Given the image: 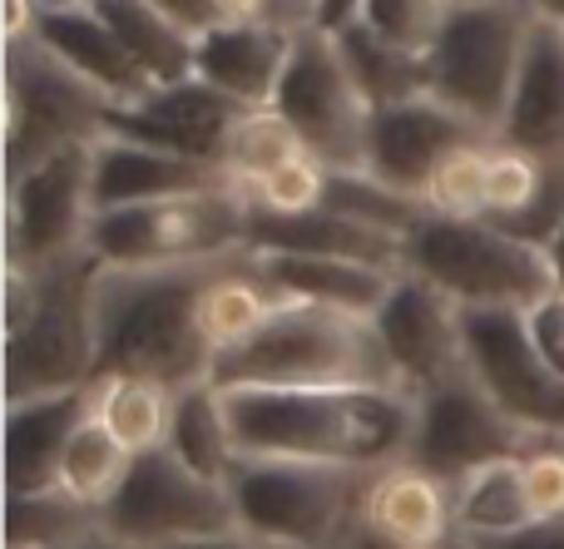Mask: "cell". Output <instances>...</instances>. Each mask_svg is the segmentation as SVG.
Segmentation results:
<instances>
[{"label": "cell", "mask_w": 564, "mask_h": 549, "mask_svg": "<svg viewBox=\"0 0 564 549\" xmlns=\"http://www.w3.org/2000/svg\"><path fill=\"white\" fill-rule=\"evenodd\" d=\"M224 411L238 455L377 471L406 455L416 396L401 386H228Z\"/></svg>", "instance_id": "obj_1"}, {"label": "cell", "mask_w": 564, "mask_h": 549, "mask_svg": "<svg viewBox=\"0 0 564 549\" xmlns=\"http://www.w3.org/2000/svg\"><path fill=\"white\" fill-rule=\"evenodd\" d=\"M6 178L69 144H89L109 129V99L85 75L50 55L40 40L6 45Z\"/></svg>", "instance_id": "obj_9"}, {"label": "cell", "mask_w": 564, "mask_h": 549, "mask_svg": "<svg viewBox=\"0 0 564 549\" xmlns=\"http://www.w3.org/2000/svg\"><path fill=\"white\" fill-rule=\"evenodd\" d=\"M490 144L496 139H476V144L456 149L446 164L431 174L426 194V213L441 218H486V164H490Z\"/></svg>", "instance_id": "obj_36"}, {"label": "cell", "mask_w": 564, "mask_h": 549, "mask_svg": "<svg viewBox=\"0 0 564 549\" xmlns=\"http://www.w3.org/2000/svg\"><path fill=\"white\" fill-rule=\"evenodd\" d=\"M351 15L377 30L381 40H391L397 50L426 59L451 20V0H361Z\"/></svg>", "instance_id": "obj_37"}, {"label": "cell", "mask_w": 564, "mask_h": 549, "mask_svg": "<svg viewBox=\"0 0 564 549\" xmlns=\"http://www.w3.org/2000/svg\"><path fill=\"white\" fill-rule=\"evenodd\" d=\"M208 382L228 392V386H401V376L371 317L317 303H282L243 347L218 356Z\"/></svg>", "instance_id": "obj_4"}, {"label": "cell", "mask_w": 564, "mask_h": 549, "mask_svg": "<svg viewBox=\"0 0 564 549\" xmlns=\"http://www.w3.org/2000/svg\"><path fill=\"white\" fill-rule=\"evenodd\" d=\"M476 139H496L476 129L466 114L441 105L436 95L406 99V105L371 109V134H367V168L387 178L401 194H426L431 174L446 164L456 149L476 144Z\"/></svg>", "instance_id": "obj_17"}, {"label": "cell", "mask_w": 564, "mask_h": 549, "mask_svg": "<svg viewBox=\"0 0 564 549\" xmlns=\"http://www.w3.org/2000/svg\"><path fill=\"white\" fill-rule=\"evenodd\" d=\"M377 337L411 396L466 372V307L416 273H397L387 303L377 307Z\"/></svg>", "instance_id": "obj_16"}, {"label": "cell", "mask_w": 564, "mask_h": 549, "mask_svg": "<svg viewBox=\"0 0 564 549\" xmlns=\"http://www.w3.org/2000/svg\"><path fill=\"white\" fill-rule=\"evenodd\" d=\"M218 20H288V25H297V20L282 10V0H214Z\"/></svg>", "instance_id": "obj_44"}, {"label": "cell", "mask_w": 564, "mask_h": 549, "mask_svg": "<svg viewBox=\"0 0 564 549\" xmlns=\"http://www.w3.org/2000/svg\"><path fill=\"white\" fill-rule=\"evenodd\" d=\"M327 178H332V168L322 164V158L297 154V158H288V164H278L268 178H258V184L248 188V198H253V208H263V213H312V208L327 204Z\"/></svg>", "instance_id": "obj_39"}, {"label": "cell", "mask_w": 564, "mask_h": 549, "mask_svg": "<svg viewBox=\"0 0 564 549\" xmlns=\"http://www.w3.org/2000/svg\"><path fill=\"white\" fill-rule=\"evenodd\" d=\"M234 257V253H228ZM228 257L169 267H105L95 287L99 376H154L178 392L214 376V347L198 327V297Z\"/></svg>", "instance_id": "obj_2"}, {"label": "cell", "mask_w": 564, "mask_h": 549, "mask_svg": "<svg viewBox=\"0 0 564 549\" xmlns=\"http://www.w3.org/2000/svg\"><path fill=\"white\" fill-rule=\"evenodd\" d=\"M89 416V386L6 402V495L55 491L69 436Z\"/></svg>", "instance_id": "obj_23"}, {"label": "cell", "mask_w": 564, "mask_h": 549, "mask_svg": "<svg viewBox=\"0 0 564 549\" xmlns=\"http://www.w3.org/2000/svg\"><path fill=\"white\" fill-rule=\"evenodd\" d=\"M535 441L540 436H530L466 366V372L416 392V426H411L406 461L426 465L431 475L456 485L476 465L525 455Z\"/></svg>", "instance_id": "obj_13"}, {"label": "cell", "mask_w": 564, "mask_h": 549, "mask_svg": "<svg viewBox=\"0 0 564 549\" xmlns=\"http://www.w3.org/2000/svg\"><path fill=\"white\" fill-rule=\"evenodd\" d=\"M332 35H337L341 59H347L351 79H357V89L367 95L371 109L406 105V99L431 95L426 59L411 55V50H397L391 40H381L371 25H361L357 15H347L341 25H332Z\"/></svg>", "instance_id": "obj_30"}, {"label": "cell", "mask_w": 564, "mask_h": 549, "mask_svg": "<svg viewBox=\"0 0 564 549\" xmlns=\"http://www.w3.org/2000/svg\"><path fill=\"white\" fill-rule=\"evenodd\" d=\"M530 10H535L540 20H555V25H564V0H525Z\"/></svg>", "instance_id": "obj_48"}, {"label": "cell", "mask_w": 564, "mask_h": 549, "mask_svg": "<svg viewBox=\"0 0 564 549\" xmlns=\"http://www.w3.org/2000/svg\"><path fill=\"white\" fill-rule=\"evenodd\" d=\"M525 322H530V337H535L540 356L564 376V293H550L545 303H535L525 312Z\"/></svg>", "instance_id": "obj_40"}, {"label": "cell", "mask_w": 564, "mask_h": 549, "mask_svg": "<svg viewBox=\"0 0 564 549\" xmlns=\"http://www.w3.org/2000/svg\"><path fill=\"white\" fill-rule=\"evenodd\" d=\"M248 248L253 253L357 257V263H377L387 273H401L397 233L367 228L357 218L332 213V208H312V213H263V208H253V218H248Z\"/></svg>", "instance_id": "obj_24"}, {"label": "cell", "mask_w": 564, "mask_h": 549, "mask_svg": "<svg viewBox=\"0 0 564 549\" xmlns=\"http://www.w3.org/2000/svg\"><path fill=\"white\" fill-rule=\"evenodd\" d=\"M357 6H361V0H327V6L317 10V25H341V20H347Z\"/></svg>", "instance_id": "obj_47"}, {"label": "cell", "mask_w": 564, "mask_h": 549, "mask_svg": "<svg viewBox=\"0 0 564 549\" xmlns=\"http://www.w3.org/2000/svg\"><path fill=\"white\" fill-rule=\"evenodd\" d=\"M95 213V139L35 158L6 178V263L50 267L85 253Z\"/></svg>", "instance_id": "obj_11"}, {"label": "cell", "mask_w": 564, "mask_h": 549, "mask_svg": "<svg viewBox=\"0 0 564 549\" xmlns=\"http://www.w3.org/2000/svg\"><path fill=\"white\" fill-rule=\"evenodd\" d=\"M401 273L426 277L460 307H506L530 312L555 293L545 253L496 218H441L426 213L401 238Z\"/></svg>", "instance_id": "obj_5"}, {"label": "cell", "mask_w": 564, "mask_h": 549, "mask_svg": "<svg viewBox=\"0 0 564 549\" xmlns=\"http://www.w3.org/2000/svg\"><path fill=\"white\" fill-rule=\"evenodd\" d=\"M322 208H332V213H341V218H357V223H367V228H381V233H397V238H406L411 228L426 218V204H421L416 194L391 188L387 178H377L371 168H332L327 204Z\"/></svg>", "instance_id": "obj_34"}, {"label": "cell", "mask_w": 564, "mask_h": 549, "mask_svg": "<svg viewBox=\"0 0 564 549\" xmlns=\"http://www.w3.org/2000/svg\"><path fill=\"white\" fill-rule=\"evenodd\" d=\"M540 253H545L550 273H555V293H564V223H560L555 233L545 238V248H540Z\"/></svg>", "instance_id": "obj_46"}, {"label": "cell", "mask_w": 564, "mask_h": 549, "mask_svg": "<svg viewBox=\"0 0 564 549\" xmlns=\"http://www.w3.org/2000/svg\"><path fill=\"white\" fill-rule=\"evenodd\" d=\"M248 218H253V198H248L243 184L159 198V204L105 208V213H95V228H89V253L105 267L204 263V257L243 253Z\"/></svg>", "instance_id": "obj_7"}, {"label": "cell", "mask_w": 564, "mask_h": 549, "mask_svg": "<svg viewBox=\"0 0 564 549\" xmlns=\"http://www.w3.org/2000/svg\"><path fill=\"white\" fill-rule=\"evenodd\" d=\"M273 109L297 129L302 149L327 168H367L371 105L351 79L332 25H317V20L297 25Z\"/></svg>", "instance_id": "obj_10"}, {"label": "cell", "mask_w": 564, "mask_h": 549, "mask_svg": "<svg viewBox=\"0 0 564 549\" xmlns=\"http://www.w3.org/2000/svg\"><path fill=\"white\" fill-rule=\"evenodd\" d=\"M169 549H278V545L258 540L248 530H228V535H208V540H188V545H169Z\"/></svg>", "instance_id": "obj_45"}, {"label": "cell", "mask_w": 564, "mask_h": 549, "mask_svg": "<svg viewBox=\"0 0 564 549\" xmlns=\"http://www.w3.org/2000/svg\"><path fill=\"white\" fill-rule=\"evenodd\" d=\"M456 549H564V520L555 525H530L506 540H456Z\"/></svg>", "instance_id": "obj_41"}, {"label": "cell", "mask_w": 564, "mask_h": 549, "mask_svg": "<svg viewBox=\"0 0 564 549\" xmlns=\"http://www.w3.org/2000/svg\"><path fill=\"white\" fill-rule=\"evenodd\" d=\"M99 273L89 248L50 267L6 263V402L79 392L99 376Z\"/></svg>", "instance_id": "obj_3"}, {"label": "cell", "mask_w": 564, "mask_h": 549, "mask_svg": "<svg viewBox=\"0 0 564 549\" xmlns=\"http://www.w3.org/2000/svg\"><path fill=\"white\" fill-rule=\"evenodd\" d=\"M466 362L530 436L564 441V376L540 356L525 312L466 307Z\"/></svg>", "instance_id": "obj_14"}, {"label": "cell", "mask_w": 564, "mask_h": 549, "mask_svg": "<svg viewBox=\"0 0 564 549\" xmlns=\"http://www.w3.org/2000/svg\"><path fill=\"white\" fill-rule=\"evenodd\" d=\"M550 164H540L535 154L516 144H490V164H486V218L496 223H516L520 213H530V204L545 188Z\"/></svg>", "instance_id": "obj_38"}, {"label": "cell", "mask_w": 564, "mask_h": 549, "mask_svg": "<svg viewBox=\"0 0 564 549\" xmlns=\"http://www.w3.org/2000/svg\"><path fill=\"white\" fill-rule=\"evenodd\" d=\"M159 10H164L174 25H184L188 35H204V30H214L218 25V10H214V0H154Z\"/></svg>", "instance_id": "obj_43"}, {"label": "cell", "mask_w": 564, "mask_h": 549, "mask_svg": "<svg viewBox=\"0 0 564 549\" xmlns=\"http://www.w3.org/2000/svg\"><path fill=\"white\" fill-rule=\"evenodd\" d=\"M69 549H134V545H124V540H115V535H89V540H79V545H69Z\"/></svg>", "instance_id": "obj_49"}, {"label": "cell", "mask_w": 564, "mask_h": 549, "mask_svg": "<svg viewBox=\"0 0 564 549\" xmlns=\"http://www.w3.org/2000/svg\"><path fill=\"white\" fill-rule=\"evenodd\" d=\"M178 386L154 382V376H129V372H105L89 382V416L124 446L129 455L164 451L174 436L178 416Z\"/></svg>", "instance_id": "obj_26"}, {"label": "cell", "mask_w": 564, "mask_h": 549, "mask_svg": "<svg viewBox=\"0 0 564 549\" xmlns=\"http://www.w3.org/2000/svg\"><path fill=\"white\" fill-rule=\"evenodd\" d=\"M282 303L288 297L258 273L248 248L234 253L228 263H218L214 277L204 283V297H198V327H204L208 347H214V362L224 352H234V347H243Z\"/></svg>", "instance_id": "obj_27"}, {"label": "cell", "mask_w": 564, "mask_h": 549, "mask_svg": "<svg viewBox=\"0 0 564 549\" xmlns=\"http://www.w3.org/2000/svg\"><path fill=\"white\" fill-rule=\"evenodd\" d=\"M292 40L297 25L288 20H218L198 35L194 75L243 109L273 105L282 69L292 59Z\"/></svg>", "instance_id": "obj_19"}, {"label": "cell", "mask_w": 564, "mask_h": 549, "mask_svg": "<svg viewBox=\"0 0 564 549\" xmlns=\"http://www.w3.org/2000/svg\"><path fill=\"white\" fill-rule=\"evenodd\" d=\"M35 40L50 50V55L65 59L75 75H85L115 109L134 105V99H144L149 89H154V79L134 65V55L119 45V35L105 25V15H99L89 0L45 6L40 10Z\"/></svg>", "instance_id": "obj_22"}, {"label": "cell", "mask_w": 564, "mask_h": 549, "mask_svg": "<svg viewBox=\"0 0 564 549\" xmlns=\"http://www.w3.org/2000/svg\"><path fill=\"white\" fill-rule=\"evenodd\" d=\"M0 35H6V45H15V40H35L40 30V0H0Z\"/></svg>", "instance_id": "obj_42"}, {"label": "cell", "mask_w": 564, "mask_h": 549, "mask_svg": "<svg viewBox=\"0 0 564 549\" xmlns=\"http://www.w3.org/2000/svg\"><path fill=\"white\" fill-rule=\"evenodd\" d=\"M169 451L188 465V471L208 475V481L228 485L238 451H234V431H228V411H224V392L214 382H198L178 396V416H174V436Z\"/></svg>", "instance_id": "obj_31"}, {"label": "cell", "mask_w": 564, "mask_h": 549, "mask_svg": "<svg viewBox=\"0 0 564 549\" xmlns=\"http://www.w3.org/2000/svg\"><path fill=\"white\" fill-rule=\"evenodd\" d=\"M129 465H134V455H129L124 446L95 421V416H85L79 431L69 436V446H65V461H59L55 485L65 495H75L79 505H89V510L105 515V505L115 501L119 485H124Z\"/></svg>", "instance_id": "obj_33"}, {"label": "cell", "mask_w": 564, "mask_h": 549, "mask_svg": "<svg viewBox=\"0 0 564 549\" xmlns=\"http://www.w3.org/2000/svg\"><path fill=\"white\" fill-rule=\"evenodd\" d=\"M253 253V248H248ZM258 273L278 287L288 303H317V307H341V312L377 317L387 303L397 273L377 263H357V257H307V253H253Z\"/></svg>", "instance_id": "obj_25"}, {"label": "cell", "mask_w": 564, "mask_h": 549, "mask_svg": "<svg viewBox=\"0 0 564 549\" xmlns=\"http://www.w3.org/2000/svg\"><path fill=\"white\" fill-rule=\"evenodd\" d=\"M89 6L105 15V25L115 30L119 45L134 55V65L154 85H184V79H194L198 35L174 25L154 0H89Z\"/></svg>", "instance_id": "obj_28"}, {"label": "cell", "mask_w": 564, "mask_h": 549, "mask_svg": "<svg viewBox=\"0 0 564 549\" xmlns=\"http://www.w3.org/2000/svg\"><path fill=\"white\" fill-rule=\"evenodd\" d=\"M99 530H105V515L79 505L59 485L35 495H6V545L15 549H69Z\"/></svg>", "instance_id": "obj_32"}, {"label": "cell", "mask_w": 564, "mask_h": 549, "mask_svg": "<svg viewBox=\"0 0 564 549\" xmlns=\"http://www.w3.org/2000/svg\"><path fill=\"white\" fill-rule=\"evenodd\" d=\"M451 6H486V0H451Z\"/></svg>", "instance_id": "obj_50"}, {"label": "cell", "mask_w": 564, "mask_h": 549, "mask_svg": "<svg viewBox=\"0 0 564 549\" xmlns=\"http://www.w3.org/2000/svg\"><path fill=\"white\" fill-rule=\"evenodd\" d=\"M238 109L243 105H234L228 95H218L214 85H204L194 75L184 85H154L144 99H134L124 109H109V134L224 164V139L234 129Z\"/></svg>", "instance_id": "obj_18"}, {"label": "cell", "mask_w": 564, "mask_h": 549, "mask_svg": "<svg viewBox=\"0 0 564 549\" xmlns=\"http://www.w3.org/2000/svg\"><path fill=\"white\" fill-rule=\"evenodd\" d=\"M451 501H456V540H506V535H520L535 525L525 481H520V455L476 465L470 475H460L451 485Z\"/></svg>", "instance_id": "obj_29"}, {"label": "cell", "mask_w": 564, "mask_h": 549, "mask_svg": "<svg viewBox=\"0 0 564 549\" xmlns=\"http://www.w3.org/2000/svg\"><path fill=\"white\" fill-rule=\"evenodd\" d=\"M297 154H307V149H302L297 129H292L273 105L238 109L234 129H228V139H224V168L234 174V184H243V188H253L258 178H268L278 164H288V158H297Z\"/></svg>", "instance_id": "obj_35"}, {"label": "cell", "mask_w": 564, "mask_h": 549, "mask_svg": "<svg viewBox=\"0 0 564 549\" xmlns=\"http://www.w3.org/2000/svg\"><path fill=\"white\" fill-rule=\"evenodd\" d=\"M234 174L224 164L188 154H169V149L139 144L124 134H99L95 139V208H129V204H159V198H184L208 194V188H228Z\"/></svg>", "instance_id": "obj_20"}, {"label": "cell", "mask_w": 564, "mask_h": 549, "mask_svg": "<svg viewBox=\"0 0 564 549\" xmlns=\"http://www.w3.org/2000/svg\"><path fill=\"white\" fill-rule=\"evenodd\" d=\"M535 10L525 0H486V6H451V20L426 55L431 95L466 114L476 129L496 134L506 105L516 95L520 59L535 35Z\"/></svg>", "instance_id": "obj_8"}, {"label": "cell", "mask_w": 564, "mask_h": 549, "mask_svg": "<svg viewBox=\"0 0 564 549\" xmlns=\"http://www.w3.org/2000/svg\"><path fill=\"white\" fill-rule=\"evenodd\" d=\"M496 139L535 154L540 164H564V25L555 20H535Z\"/></svg>", "instance_id": "obj_21"}, {"label": "cell", "mask_w": 564, "mask_h": 549, "mask_svg": "<svg viewBox=\"0 0 564 549\" xmlns=\"http://www.w3.org/2000/svg\"><path fill=\"white\" fill-rule=\"evenodd\" d=\"M456 501L441 475L416 461H387L367 471L337 549H451Z\"/></svg>", "instance_id": "obj_15"}, {"label": "cell", "mask_w": 564, "mask_h": 549, "mask_svg": "<svg viewBox=\"0 0 564 549\" xmlns=\"http://www.w3.org/2000/svg\"><path fill=\"white\" fill-rule=\"evenodd\" d=\"M238 530L228 485L188 471L174 451L134 455L119 495L105 505V535L134 549H169Z\"/></svg>", "instance_id": "obj_12"}, {"label": "cell", "mask_w": 564, "mask_h": 549, "mask_svg": "<svg viewBox=\"0 0 564 549\" xmlns=\"http://www.w3.org/2000/svg\"><path fill=\"white\" fill-rule=\"evenodd\" d=\"M367 471L327 461L238 455L228 471L238 530L278 549H337Z\"/></svg>", "instance_id": "obj_6"}]
</instances>
